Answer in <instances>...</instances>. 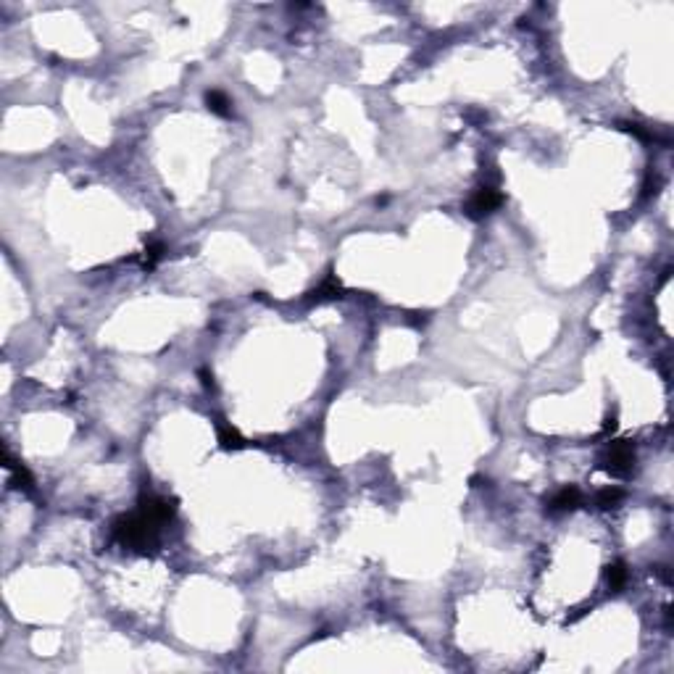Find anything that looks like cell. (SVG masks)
I'll use <instances>...</instances> for the list:
<instances>
[{"label": "cell", "instance_id": "4", "mask_svg": "<svg viewBox=\"0 0 674 674\" xmlns=\"http://www.w3.org/2000/svg\"><path fill=\"white\" fill-rule=\"evenodd\" d=\"M580 506H582V493H580V487H574V485L561 487L559 493H553L548 498L550 514H569V511H574V508H580Z\"/></svg>", "mask_w": 674, "mask_h": 674}, {"label": "cell", "instance_id": "7", "mask_svg": "<svg viewBox=\"0 0 674 674\" xmlns=\"http://www.w3.org/2000/svg\"><path fill=\"white\" fill-rule=\"evenodd\" d=\"M205 109L211 111V113H216L221 119H229L232 116V100L227 98V93H221V90H208L205 93Z\"/></svg>", "mask_w": 674, "mask_h": 674}, {"label": "cell", "instance_id": "1", "mask_svg": "<svg viewBox=\"0 0 674 674\" xmlns=\"http://www.w3.org/2000/svg\"><path fill=\"white\" fill-rule=\"evenodd\" d=\"M161 521H156L153 517H148L142 508H135L129 514H119L111 524V535H113V543H119L122 548L129 550H150L156 548L158 535H161Z\"/></svg>", "mask_w": 674, "mask_h": 674}, {"label": "cell", "instance_id": "6", "mask_svg": "<svg viewBox=\"0 0 674 674\" xmlns=\"http://www.w3.org/2000/svg\"><path fill=\"white\" fill-rule=\"evenodd\" d=\"M216 438H219V445L224 451H240V448H245V438L237 432V427H232V424L224 422V419L216 422Z\"/></svg>", "mask_w": 674, "mask_h": 674}, {"label": "cell", "instance_id": "12", "mask_svg": "<svg viewBox=\"0 0 674 674\" xmlns=\"http://www.w3.org/2000/svg\"><path fill=\"white\" fill-rule=\"evenodd\" d=\"M659 188H661L659 174L648 172V177H645V185H643V198H651V195H656V192H659Z\"/></svg>", "mask_w": 674, "mask_h": 674}, {"label": "cell", "instance_id": "3", "mask_svg": "<svg viewBox=\"0 0 674 674\" xmlns=\"http://www.w3.org/2000/svg\"><path fill=\"white\" fill-rule=\"evenodd\" d=\"M503 192L498 188H493V185H482V188H477L474 192L469 195V201L464 203V214L469 216L471 221H482L485 216H490L493 211H498L503 205Z\"/></svg>", "mask_w": 674, "mask_h": 674}, {"label": "cell", "instance_id": "2", "mask_svg": "<svg viewBox=\"0 0 674 674\" xmlns=\"http://www.w3.org/2000/svg\"><path fill=\"white\" fill-rule=\"evenodd\" d=\"M600 467L614 477H629L635 469V445L629 440H616L600 456Z\"/></svg>", "mask_w": 674, "mask_h": 674}, {"label": "cell", "instance_id": "5", "mask_svg": "<svg viewBox=\"0 0 674 674\" xmlns=\"http://www.w3.org/2000/svg\"><path fill=\"white\" fill-rule=\"evenodd\" d=\"M335 298H343V284H340V280L335 274H327L324 282L306 295L308 303H327V300H335Z\"/></svg>", "mask_w": 674, "mask_h": 674}, {"label": "cell", "instance_id": "13", "mask_svg": "<svg viewBox=\"0 0 674 674\" xmlns=\"http://www.w3.org/2000/svg\"><path fill=\"white\" fill-rule=\"evenodd\" d=\"M616 427H619V422H616V414H611V416L606 419V424H603V432H606V435H611V432H616Z\"/></svg>", "mask_w": 674, "mask_h": 674}, {"label": "cell", "instance_id": "9", "mask_svg": "<svg viewBox=\"0 0 674 674\" xmlns=\"http://www.w3.org/2000/svg\"><path fill=\"white\" fill-rule=\"evenodd\" d=\"M627 564L625 561H614V564L606 566V582H609V587L611 590H622L625 585H627Z\"/></svg>", "mask_w": 674, "mask_h": 674}, {"label": "cell", "instance_id": "11", "mask_svg": "<svg viewBox=\"0 0 674 674\" xmlns=\"http://www.w3.org/2000/svg\"><path fill=\"white\" fill-rule=\"evenodd\" d=\"M616 129H622V132H627L632 137H638L640 142H653L659 140L656 137V132H651V129H645L643 124H638V122H616Z\"/></svg>", "mask_w": 674, "mask_h": 674}, {"label": "cell", "instance_id": "8", "mask_svg": "<svg viewBox=\"0 0 674 674\" xmlns=\"http://www.w3.org/2000/svg\"><path fill=\"white\" fill-rule=\"evenodd\" d=\"M625 501V490L616 485H609V487H600L596 493V506L600 511H611L616 506H622Z\"/></svg>", "mask_w": 674, "mask_h": 674}, {"label": "cell", "instance_id": "10", "mask_svg": "<svg viewBox=\"0 0 674 674\" xmlns=\"http://www.w3.org/2000/svg\"><path fill=\"white\" fill-rule=\"evenodd\" d=\"M166 256V245L161 243V240H153V243H148L145 245V251H142V269H153Z\"/></svg>", "mask_w": 674, "mask_h": 674}, {"label": "cell", "instance_id": "14", "mask_svg": "<svg viewBox=\"0 0 674 674\" xmlns=\"http://www.w3.org/2000/svg\"><path fill=\"white\" fill-rule=\"evenodd\" d=\"M201 379H203L205 387H214V374H211L208 369H201Z\"/></svg>", "mask_w": 674, "mask_h": 674}]
</instances>
